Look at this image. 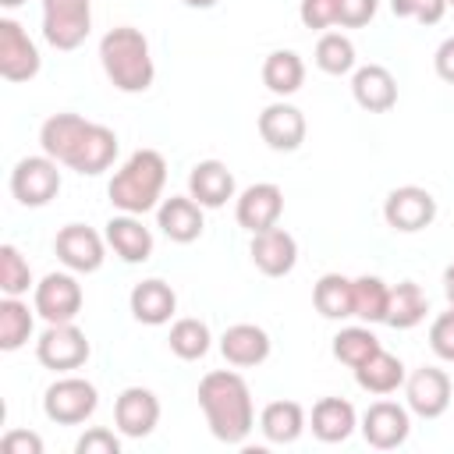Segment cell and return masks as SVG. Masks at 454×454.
Instances as JSON below:
<instances>
[{
  "label": "cell",
  "mask_w": 454,
  "mask_h": 454,
  "mask_svg": "<svg viewBox=\"0 0 454 454\" xmlns=\"http://www.w3.org/2000/svg\"><path fill=\"white\" fill-rule=\"evenodd\" d=\"M39 145L57 163L71 167L82 177H96L110 170L117 160V135L106 124L85 121L78 114H53L39 128Z\"/></svg>",
  "instance_id": "cell-1"
},
{
  "label": "cell",
  "mask_w": 454,
  "mask_h": 454,
  "mask_svg": "<svg viewBox=\"0 0 454 454\" xmlns=\"http://www.w3.org/2000/svg\"><path fill=\"white\" fill-rule=\"evenodd\" d=\"M199 408L206 415L209 433L220 443H245L248 433L255 429V408H252V390L248 383L231 372V369H213L199 380Z\"/></svg>",
  "instance_id": "cell-2"
},
{
  "label": "cell",
  "mask_w": 454,
  "mask_h": 454,
  "mask_svg": "<svg viewBox=\"0 0 454 454\" xmlns=\"http://www.w3.org/2000/svg\"><path fill=\"white\" fill-rule=\"evenodd\" d=\"M163 184H167V160H163V153L135 149L124 160V167L110 177L106 195H110L114 209L142 216V213H149V209H156L163 202Z\"/></svg>",
  "instance_id": "cell-3"
},
{
  "label": "cell",
  "mask_w": 454,
  "mask_h": 454,
  "mask_svg": "<svg viewBox=\"0 0 454 454\" xmlns=\"http://www.w3.org/2000/svg\"><path fill=\"white\" fill-rule=\"evenodd\" d=\"M99 64L110 85L121 92H145L156 78L149 39L131 25H117L99 39Z\"/></svg>",
  "instance_id": "cell-4"
},
{
  "label": "cell",
  "mask_w": 454,
  "mask_h": 454,
  "mask_svg": "<svg viewBox=\"0 0 454 454\" xmlns=\"http://www.w3.org/2000/svg\"><path fill=\"white\" fill-rule=\"evenodd\" d=\"M99 408V390L82 376H60L43 394V411L57 426H82Z\"/></svg>",
  "instance_id": "cell-5"
},
{
  "label": "cell",
  "mask_w": 454,
  "mask_h": 454,
  "mask_svg": "<svg viewBox=\"0 0 454 454\" xmlns=\"http://www.w3.org/2000/svg\"><path fill=\"white\" fill-rule=\"evenodd\" d=\"M92 28V0H43V39L53 50H78Z\"/></svg>",
  "instance_id": "cell-6"
},
{
  "label": "cell",
  "mask_w": 454,
  "mask_h": 454,
  "mask_svg": "<svg viewBox=\"0 0 454 454\" xmlns=\"http://www.w3.org/2000/svg\"><path fill=\"white\" fill-rule=\"evenodd\" d=\"M60 192V170H57V160L53 156H25L14 163L11 170V195L28 206V209H39L46 202H53Z\"/></svg>",
  "instance_id": "cell-7"
},
{
  "label": "cell",
  "mask_w": 454,
  "mask_h": 454,
  "mask_svg": "<svg viewBox=\"0 0 454 454\" xmlns=\"http://www.w3.org/2000/svg\"><path fill=\"white\" fill-rule=\"evenodd\" d=\"M89 337L74 323H46V330L35 340V358L39 365L53 372H71L89 362Z\"/></svg>",
  "instance_id": "cell-8"
},
{
  "label": "cell",
  "mask_w": 454,
  "mask_h": 454,
  "mask_svg": "<svg viewBox=\"0 0 454 454\" xmlns=\"http://www.w3.org/2000/svg\"><path fill=\"white\" fill-rule=\"evenodd\" d=\"M383 220H387V227H394L401 234L426 231L436 220V199H433V192H426L419 184H401L387 195Z\"/></svg>",
  "instance_id": "cell-9"
},
{
  "label": "cell",
  "mask_w": 454,
  "mask_h": 454,
  "mask_svg": "<svg viewBox=\"0 0 454 454\" xmlns=\"http://www.w3.org/2000/svg\"><path fill=\"white\" fill-rule=\"evenodd\" d=\"M53 252L71 273H96L106 259V238H99L85 223H67V227L57 231Z\"/></svg>",
  "instance_id": "cell-10"
},
{
  "label": "cell",
  "mask_w": 454,
  "mask_h": 454,
  "mask_svg": "<svg viewBox=\"0 0 454 454\" xmlns=\"http://www.w3.org/2000/svg\"><path fill=\"white\" fill-rule=\"evenodd\" d=\"M404 397H408V411H415L419 419H440L450 408L454 387L443 369L422 365L404 380Z\"/></svg>",
  "instance_id": "cell-11"
},
{
  "label": "cell",
  "mask_w": 454,
  "mask_h": 454,
  "mask_svg": "<svg viewBox=\"0 0 454 454\" xmlns=\"http://www.w3.org/2000/svg\"><path fill=\"white\" fill-rule=\"evenodd\" d=\"M82 284L71 273H46L35 284V312L46 323H74L82 312Z\"/></svg>",
  "instance_id": "cell-12"
},
{
  "label": "cell",
  "mask_w": 454,
  "mask_h": 454,
  "mask_svg": "<svg viewBox=\"0 0 454 454\" xmlns=\"http://www.w3.org/2000/svg\"><path fill=\"white\" fill-rule=\"evenodd\" d=\"M358 429H362V436H365L369 447H376V450H394V447H401V443L408 440V433H411V415H408V408L397 404V401H372V404L365 408Z\"/></svg>",
  "instance_id": "cell-13"
},
{
  "label": "cell",
  "mask_w": 454,
  "mask_h": 454,
  "mask_svg": "<svg viewBox=\"0 0 454 454\" xmlns=\"http://www.w3.org/2000/svg\"><path fill=\"white\" fill-rule=\"evenodd\" d=\"M39 50L14 18H0V74L7 82H32L39 74Z\"/></svg>",
  "instance_id": "cell-14"
},
{
  "label": "cell",
  "mask_w": 454,
  "mask_h": 454,
  "mask_svg": "<svg viewBox=\"0 0 454 454\" xmlns=\"http://www.w3.org/2000/svg\"><path fill=\"white\" fill-rule=\"evenodd\" d=\"M114 422H117V433L128 436V440L149 436L156 429V422H160V397L149 387L121 390L117 401H114Z\"/></svg>",
  "instance_id": "cell-15"
},
{
  "label": "cell",
  "mask_w": 454,
  "mask_h": 454,
  "mask_svg": "<svg viewBox=\"0 0 454 454\" xmlns=\"http://www.w3.org/2000/svg\"><path fill=\"white\" fill-rule=\"evenodd\" d=\"M280 213H284V192H280V184H273V181L248 184V188L238 195V202H234V216H238V223H241L248 234H259V231H266V227H277Z\"/></svg>",
  "instance_id": "cell-16"
},
{
  "label": "cell",
  "mask_w": 454,
  "mask_h": 454,
  "mask_svg": "<svg viewBox=\"0 0 454 454\" xmlns=\"http://www.w3.org/2000/svg\"><path fill=\"white\" fill-rule=\"evenodd\" d=\"M248 255H252V262H255L259 273H266V277H287L294 270V262H298V241L284 227H266V231L252 234Z\"/></svg>",
  "instance_id": "cell-17"
},
{
  "label": "cell",
  "mask_w": 454,
  "mask_h": 454,
  "mask_svg": "<svg viewBox=\"0 0 454 454\" xmlns=\"http://www.w3.org/2000/svg\"><path fill=\"white\" fill-rule=\"evenodd\" d=\"M305 131H309V124H305V114L298 110V106H291V103H270L262 114H259V135H262V142L270 145V149H277V153H294L301 142H305Z\"/></svg>",
  "instance_id": "cell-18"
},
{
  "label": "cell",
  "mask_w": 454,
  "mask_h": 454,
  "mask_svg": "<svg viewBox=\"0 0 454 454\" xmlns=\"http://www.w3.org/2000/svg\"><path fill=\"white\" fill-rule=\"evenodd\" d=\"M156 227L170 238V241H177V245H192V241H199V234H202V206L192 199V195H170V199H163L160 206H156Z\"/></svg>",
  "instance_id": "cell-19"
},
{
  "label": "cell",
  "mask_w": 454,
  "mask_h": 454,
  "mask_svg": "<svg viewBox=\"0 0 454 454\" xmlns=\"http://www.w3.org/2000/svg\"><path fill=\"white\" fill-rule=\"evenodd\" d=\"M270 333L255 323H234L223 330L220 337V355L238 365V369H252V365H262L270 358Z\"/></svg>",
  "instance_id": "cell-20"
},
{
  "label": "cell",
  "mask_w": 454,
  "mask_h": 454,
  "mask_svg": "<svg viewBox=\"0 0 454 454\" xmlns=\"http://www.w3.org/2000/svg\"><path fill=\"white\" fill-rule=\"evenodd\" d=\"M351 96L369 114H387L397 103V82L383 64H365L351 74Z\"/></svg>",
  "instance_id": "cell-21"
},
{
  "label": "cell",
  "mask_w": 454,
  "mask_h": 454,
  "mask_svg": "<svg viewBox=\"0 0 454 454\" xmlns=\"http://www.w3.org/2000/svg\"><path fill=\"white\" fill-rule=\"evenodd\" d=\"M188 195L202 209H220L227 206V199H234V174L220 160H202L188 174Z\"/></svg>",
  "instance_id": "cell-22"
},
{
  "label": "cell",
  "mask_w": 454,
  "mask_h": 454,
  "mask_svg": "<svg viewBox=\"0 0 454 454\" xmlns=\"http://www.w3.org/2000/svg\"><path fill=\"white\" fill-rule=\"evenodd\" d=\"M103 238H106V245L114 248V255L124 259V262H145V259L153 255V231H149L135 213L110 216Z\"/></svg>",
  "instance_id": "cell-23"
},
{
  "label": "cell",
  "mask_w": 454,
  "mask_h": 454,
  "mask_svg": "<svg viewBox=\"0 0 454 454\" xmlns=\"http://www.w3.org/2000/svg\"><path fill=\"white\" fill-rule=\"evenodd\" d=\"M128 305H131V316L138 319V323H145V326H163V323H170V316L177 312V294H174V287L167 284V280H142V284H135L131 287V298H128Z\"/></svg>",
  "instance_id": "cell-24"
},
{
  "label": "cell",
  "mask_w": 454,
  "mask_h": 454,
  "mask_svg": "<svg viewBox=\"0 0 454 454\" xmlns=\"http://www.w3.org/2000/svg\"><path fill=\"white\" fill-rule=\"evenodd\" d=\"M358 426L351 401L344 397H319L312 404V436L323 443H344Z\"/></svg>",
  "instance_id": "cell-25"
},
{
  "label": "cell",
  "mask_w": 454,
  "mask_h": 454,
  "mask_svg": "<svg viewBox=\"0 0 454 454\" xmlns=\"http://www.w3.org/2000/svg\"><path fill=\"white\" fill-rule=\"evenodd\" d=\"M408 376H404V362L397 358V355H390V351H376L369 362H362L358 369H355V383L365 390V394H394L401 383H404Z\"/></svg>",
  "instance_id": "cell-26"
},
{
  "label": "cell",
  "mask_w": 454,
  "mask_h": 454,
  "mask_svg": "<svg viewBox=\"0 0 454 454\" xmlns=\"http://www.w3.org/2000/svg\"><path fill=\"white\" fill-rule=\"evenodd\" d=\"M259 429L270 443H294L305 433V408L298 401H270L259 415Z\"/></svg>",
  "instance_id": "cell-27"
},
{
  "label": "cell",
  "mask_w": 454,
  "mask_h": 454,
  "mask_svg": "<svg viewBox=\"0 0 454 454\" xmlns=\"http://www.w3.org/2000/svg\"><path fill=\"white\" fill-rule=\"evenodd\" d=\"M429 298L415 280H401L390 287V305H387V326L394 330H411L426 319Z\"/></svg>",
  "instance_id": "cell-28"
},
{
  "label": "cell",
  "mask_w": 454,
  "mask_h": 454,
  "mask_svg": "<svg viewBox=\"0 0 454 454\" xmlns=\"http://www.w3.org/2000/svg\"><path fill=\"white\" fill-rule=\"evenodd\" d=\"M262 85L273 96H294L305 85V64L294 50H273L262 60Z\"/></svg>",
  "instance_id": "cell-29"
},
{
  "label": "cell",
  "mask_w": 454,
  "mask_h": 454,
  "mask_svg": "<svg viewBox=\"0 0 454 454\" xmlns=\"http://www.w3.org/2000/svg\"><path fill=\"white\" fill-rule=\"evenodd\" d=\"M312 305L326 319H348V316H355L351 280L344 273H323L316 280V287H312Z\"/></svg>",
  "instance_id": "cell-30"
},
{
  "label": "cell",
  "mask_w": 454,
  "mask_h": 454,
  "mask_svg": "<svg viewBox=\"0 0 454 454\" xmlns=\"http://www.w3.org/2000/svg\"><path fill=\"white\" fill-rule=\"evenodd\" d=\"M32 326H35L32 309L21 298L4 294V301H0V351H18L32 337Z\"/></svg>",
  "instance_id": "cell-31"
},
{
  "label": "cell",
  "mask_w": 454,
  "mask_h": 454,
  "mask_svg": "<svg viewBox=\"0 0 454 454\" xmlns=\"http://www.w3.org/2000/svg\"><path fill=\"white\" fill-rule=\"evenodd\" d=\"M167 344H170V351H174L177 358H184V362H199V358L209 351L213 333H209V326H206L202 319L184 316V319H177V323L170 326Z\"/></svg>",
  "instance_id": "cell-32"
},
{
  "label": "cell",
  "mask_w": 454,
  "mask_h": 454,
  "mask_svg": "<svg viewBox=\"0 0 454 454\" xmlns=\"http://www.w3.org/2000/svg\"><path fill=\"white\" fill-rule=\"evenodd\" d=\"M351 294H355V316L362 323H387L390 287L380 277H355L351 280Z\"/></svg>",
  "instance_id": "cell-33"
},
{
  "label": "cell",
  "mask_w": 454,
  "mask_h": 454,
  "mask_svg": "<svg viewBox=\"0 0 454 454\" xmlns=\"http://www.w3.org/2000/svg\"><path fill=\"white\" fill-rule=\"evenodd\" d=\"M380 337L369 330V326H344L337 337H333V358L344 362L348 369H358L362 362H369L376 351H380Z\"/></svg>",
  "instance_id": "cell-34"
},
{
  "label": "cell",
  "mask_w": 454,
  "mask_h": 454,
  "mask_svg": "<svg viewBox=\"0 0 454 454\" xmlns=\"http://www.w3.org/2000/svg\"><path fill=\"white\" fill-rule=\"evenodd\" d=\"M316 67L326 74H348L355 67V43L340 32H323L316 43Z\"/></svg>",
  "instance_id": "cell-35"
},
{
  "label": "cell",
  "mask_w": 454,
  "mask_h": 454,
  "mask_svg": "<svg viewBox=\"0 0 454 454\" xmlns=\"http://www.w3.org/2000/svg\"><path fill=\"white\" fill-rule=\"evenodd\" d=\"M28 287H35L28 259L14 245H0V291L11 298H21V294H28Z\"/></svg>",
  "instance_id": "cell-36"
},
{
  "label": "cell",
  "mask_w": 454,
  "mask_h": 454,
  "mask_svg": "<svg viewBox=\"0 0 454 454\" xmlns=\"http://www.w3.org/2000/svg\"><path fill=\"white\" fill-rule=\"evenodd\" d=\"M397 18H411L419 25H436L447 14V0H390Z\"/></svg>",
  "instance_id": "cell-37"
},
{
  "label": "cell",
  "mask_w": 454,
  "mask_h": 454,
  "mask_svg": "<svg viewBox=\"0 0 454 454\" xmlns=\"http://www.w3.org/2000/svg\"><path fill=\"white\" fill-rule=\"evenodd\" d=\"M337 11H340V0H301L298 4V18L305 28H330L337 25Z\"/></svg>",
  "instance_id": "cell-38"
},
{
  "label": "cell",
  "mask_w": 454,
  "mask_h": 454,
  "mask_svg": "<svg viewBox=\"0 0 454 454\" xmlns=\"http://www.w3.org/2000/svg\"><path fill=\"white\" fill-rule=\"evenodd\" d=\"M429 348L436 358L443 362H454V309L450 312H440L429 326Z\"/></svg>",
  "instance_id": "cell-39"
},
{
  "label": "cell",
  "mask_w": 454,
  "mask_h": 454,
  "mask_svg": "<svg viewBox=\"0 0 454 454\" xmlns=\"http://www.w3.org/2000/svg\"><path fill=\"white\" fill-rule=\"evenodd\" d=\"M74 454H121V436H114V429L92 426L78 436Z\"/></svg>",
  "instance_id": "cell-40"
},
{
  "label": "cell",
  "mask_w": 454,
  "mask_h": 454,
  "mask_svg": "<svg viewBox=\"0 0 454 454\" xmlns=\"http://www.w3.org/2000/svg\"><path fill=\"white\" fill-rule=\"evenodd\" d=\"M376 7H380V0H340L337 25L340 28H362L376 18Z\"/></svg>",
  "instance_id": "cell-41"
},
{
  "label": "cell",
  "mask_w": 454,
  "mask_h": 454,
  "mask_svg": "<svg viewBox=\"0 0 454 454\" xmlns=\"http://www.w3.org/2000/svg\"><path fill=\"white\" fill-rule=\"evenodd\" d=\"M4 454H43V436L32 429H7L0 440Z\"/></svg>",
  "instance_id": "cell-42"
},
{
  "label": "cell",
  "mask_w": 454,
  "mask_h": 454,
  "mask_svg": "<svg viewBox=\"0 0 454 454\" xmlns=\"http://www.w3.org/2000/svg\"><path fill=\"white\" fill-rule=\"evenodd\" d=\"M433 67H436V74H440L443 82L454 85V35H447V39L436 46V53H433Z\"/></svg>",
  "instance_id": "cell-43"
},
{
  "label": "cell",
  "mask_w": 454,
  "mask_h": 454,
  "mask_svg": "<svg viewBox=\"0 0 454 454\" xmlns=\"http://www.w3.org/2000/svg\"><path fill=\"white\" fill-rule=\"evenodd\" d=\"M443 294H447V301H450V309H454V262L443 270Z\"/></svg>",
  "instance_id": "cell-44"
},
{
  "label": "cell",
  "mask_w": 454,
  "mask_h": 454,
  "mask_svg": "<svg viewBox=\"0 0 454 454\" xmlns=\"http://www.w3.org/2000/svg\"><path fill=\"white\" fill-rule=\"evenodd\" d=\"M188 7H199V11H206V7H213V4H220V0H184Z\"/></svg>",
  "instance_id": "cell-45"
},
{
  "label": "cell",
  "mask_w": 454,
  "mask_h": 454,
  "mask_svg": "<svg viewBox=\"0 0 454 454\" xmlns=\"http://www.w3.org/2000/svg\"><path fill=\"white\" fill-rule=\"evenodd\" d=\"M25 0H0V7H7V11H14V7H21Z\"/></svg>",
  "instance_id": "cell-46"
},
{
  "label": "cell",
  "mask_w": 454,
  "mask_h": 454,
  "mask_svg": "<svg viewBox=\"0 0 454 454\" xmlns=\"http://www.w3.org/2000/svg\"><path fill=\"white\" fill-rule=\"evenodd\" d=\"M447 7H454V0H447Z\"/></svg>",
  "instance_id": "cell-47"
}]
</instances>
